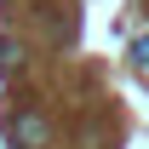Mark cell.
Here are the masks:
<instances>
[{"label":"cell","instance_id":"2","mask_svg":"<svg viewBox=\"0 0 149 149\" xmlns=\"http://www.w3.org/2000/svg\"><path fill=\"white\" fill-rule=\"evenodd\" d=\"M23 69V46L17 40H0V74H17Z\"/></svg>","mask_w":149,"mask_h":149},{"label":"cell","instance_id":"1","mask_svg":"<svg viewBox=\"0 0 149 149\" xmlns=\"http://www.w3.org/2000/svg\"><path fill=\"white\" fill-rule=\"evenodd\" d=\"M12 143H17V149H40V143H46V120H40L35 109H17V115H12Z\"/></svg>","mask_w":149,"mask_h":149},{"label":"cell","instance_id":"3","mask_svg":"<svg viewBox=\"0 0 149 149\" xmlns=\"http://www.w3.org/2000/svg\"><path fill=\"white\" fill-rule=\"evenodd\" d=\"M132 57H138V63H149V35L138 40V46H132Z\"/></svg>","mask_w":149,"mask_h":149}]
</instances>
